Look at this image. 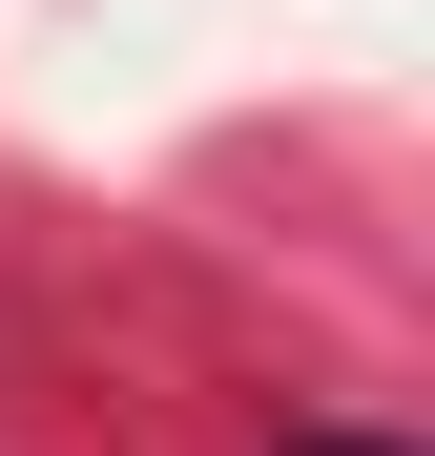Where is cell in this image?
Returning <instances> with one entry per match:
<instances>
[{
  "instance_id": "cell-1",
  "label": "cell",
  "mask_w": 435,
  "mask_h": 456,
  "mask_svg": "<svg viewBox=\"0 0 435 456\" xmlns=\"http://www.w3.org/2000/svg\"><path fill=\"white\" fill-rule=\"evenodd\" d=\"M311 456H374V436H311Z\"/></svg>"
}]
</instances>
